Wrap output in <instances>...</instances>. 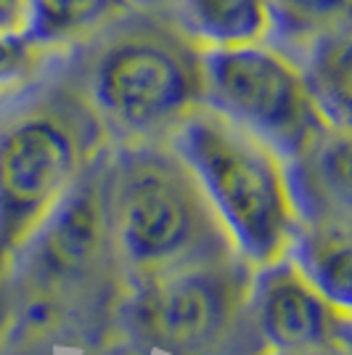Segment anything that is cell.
I'll return each mask as SVG.
<instances>
[{"mask_svg":"<svg viewBox=\"0 0 352 355\" xmlns=\"http://www.w3.org/2000/svg\"><path fill=\"white\" fill-rule=\"evenodd\" d=\"M135 8V0H30L27 35L51 56L93 40Z\"/></svg>","mask_w":352,"mask_h":355,"instance_id":"cell-12","label":"cell"},{"mask_svg":"<svg viewBox=\"0 0 352 355\" xmlns=\"http://www.w3.org/2000/svg\"><path fill=\"white\" fill-rule=\"evenodd\" d=\"M30 0H0V32H27Z\"/></svg>","mask_w":352,"mask_h":355,"instance_id":"cell-16","label":"cell"},{"mask_svg":"<svg viewBox=\"0 0 352 355\" xmlns=\"http://www.w3.org/2000/svg\"><path fill=\"white\" fill-rule=\"evenodd\" d=\"M106 154L109 146L82 170L19 252L11 268L16 289L61 300L117 273L106 196Z\"/></svg>","mask_w":352,"mask_h":355,"instance_id":"cell-7","label":"cell"},{"mask_svg":"<svg viewBox=\"0 0 352 355\" xmlns=\"http://www.w3.org/2000/svg\"><path fill=\"white\" fill-rule=\"evenodd\" d=\"M112 144H167L204 104V51L148 8H132L74 48L64 74Z\"/></svg>","mask_w":352,"mask_h":355,"instance_id":"cell-1","label":"cell"},{"mask_svg":"<svg viewBox=\"0 0 352 355\" xmlns=\"http://www.w3.org/2000/svg\"><path fill=\"white\" fill-rule=\"evenodd\" d=\"M252 279L254 266L241 254L175 268L130 284L117 318L141 347L202 355L247 311Z\"/></svg>","mask_w":352,"mask_h":355,"instance_id":"cell-5","label":"cell"},{"mask_svg":"<svg viewBox=\"0 0 352 355\" xmlns=\"http://www.w3.org/2000/svg\"><path fill=\"white\" fill-rule=\"evenodd\" d=\"M252 318L276 353L347 350L350 311H342L302 276L289 257L254 268Z\"/></svg>","mask_w":352,"mask_h":355,"instance_id":"cell-8","label":"cell"},{"mask_svg":"<svg viewBox=\"0 0 352 355\" xmlns=\"http://www.w3.org/2000/svg\"><path fill=\"white\" fill-rule=\"evenodd\" d=\"M6 302H3V295H0V329H3V324H6Z\"/></svg>","mask_w":352,"mask_h":355,"instance_id":"cell-18","label":"cell"},{"mask_svg":"<svg viewBox=\"0 0 352 355\" xmlns=\"http://www.w3.org/2000/svg\"><path fill=\"white\" fill-rule=\"evenodd\" d=\"M286 257L302 270L328 302L350 311L352 302V236L350 220L299 223Z\"/></svg>","mask_w":352,"mask_h":355,"instance_id":"cell-11","label":"cell"},{"mask_svg":"<svg viewBox=\"0 0 352 355\" xmlns=\"http://www.w3.org/2000/svg\"><path fill=\"white\" fill-rule=\"evenodd\" d=\"M273 32L292 45L350 21V0H267Z\"/></svg>","mask_w":352,"mask_h":355,"instance_id":"cell-14","label":"cell"},{"mask_svg":"<svg viewBox=\"0 0 352 355\" xmlns=\"http://www.w3.org/2000/svg\"><path fill=\"white\" fill-rule=\"evenodd\" d=\"M281 355H347V350H315V353H281Z\"/></svg>","mask_w":352,"mask_h":355,"instance_id":"cell-17","label":"cell"},{"mask_svg":"<svg viewBox=\"0 0 352 355\" xmlns=\"http://www.w3.org/2000/svg\"><path fill=\"white\" fill-rule=\"evenodd\" d=\"M106 196L117 273L127 286L238 254L199 178L170 144H109Z\"/></svg>","mask_w":352,"mask_h":355,"instance_id":"cell-2","label":"cell"},{"mask_svg":"<svg viewBox=\"0 0 352 355\" xmlns=\"http://www.w3.org/2000/svg\"><path fill=\"white\" fill-rule=\"evenodd\" d=\"M299 223L350 220V128H328L286 162Z\"/></svg>","mask_w":352,"mask_h":355,"instance_id":"cell-9","label":"cell"},{"mask_svg":"<svg viewBox=\"0 0 352 355\" xmlns=\"http://www.w3.org/2000/svg\"><path fill=\"white\" fill-rule=\"evenodd\" d=\"M109 135L67 77L0 122V282Z\"/></svg>","mask_w":352,"mask_h":355,"instance_id":"cell-3","label":"cell"},{"mask_svg":"<svg viewBox=\"0 0 352 355\" xmlns=\"http://www.w3.org/2000/svg\"><path fill=\"white\" fill-rule=\"evenodd\" d=\"M297 59L313 101L334 128H350V21L297 45Z\"/></svg>","mask_w":352,"mask_h":355,"instance_id":"cell-13","label":"cell"},{"mask_svg":"<svg viewBox=\"0 0 352 355\" xmlns=\"http://www.w3.org/2000/svg\"><path fill=\"white\" fill-rule=\"evenodd\" d=\"M167 144L199 178L241 257L254 268L286 257L299 218L286 162L273 148L206 104Z\"/></svg>","mask_w":352,"mask_h":355,"instance_id":"cell-4","label":"cell"},{"mask_svg":"<svg viewBox=\"0 0 352 355\" xmlns=\"http://www.w3.org/2000/svg\"><path fill=\"white\" fill-rule=\"evenodd\" d=\"M204 104L265 141L283 162L334 128L313 101L297 59L270 40L204 51Z\"/></svg>","mask_w":352,"mask_h":355,"instance_id":"cell-6","label":"cell"},{"mask_svg":"<svg viewBox=\"0 0 352 355\" xmlns=\"http://www.w3.org/2000/svg\"><path fill=\"white\" fill-rule=\"evenodd\" d=\"M135 6L164 16L199 51L260 43L273 35L267 0H135Z\"/></svg>","mask_w":352,"mask_h":355,"instance_id":"cell-10","label":"cell"},{"mask_svg":"<svg viewBox=\"0 0 352 355\" xmlns=\"http://www.w3.org/2000/svg\"><path fill=\"white\" fill-rule=\"evenodd\" d=\"M51 59L27 32H0V98L35 85Z\"/></svg>","mask_w":352,"mask_h":355,"instance_id":"cell-15","label":"cell"}]
</instances>
